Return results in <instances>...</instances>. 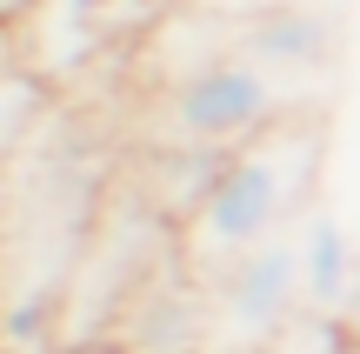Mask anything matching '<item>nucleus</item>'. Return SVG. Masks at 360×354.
<instances>
[{"label": "nucleus", "instance_id": "1", "mask_svg": "<svg viewBox=\"0 0 360 354\" xmlns=\"http://www.w3.org/2000/svg\"><path fill=\"white\" fill-rule=\"evenodd\" d=\"M314 174V141H287V134H260V141L233 147L227 174L214 181V194L200 201V214L187 221V248L193 261H240L260 241H274L294 214V201L307 194Z\"/></svg>", "mask_w": 360, "mask_h": 354}, {"label": "nucleus", "instance_id": "2", "mask_svg": "<svg viewBox=\"0 0 360 354\" xmlns=\"http://www.w3.org/2000/svg\"><path fill=\"white\" fill-rule=\"evenodd\" d=\"M281 120V80L260 61H200L167 94V134L193 147H247Z\"/></svg>", "mask_w": 360, "mask_h": 354}, {"label": "nucleus", "instance_id": "3", "mask_svg": "<svg viewBox=\"0 0 360 354\" xmlns=\"http://www.w3.org/2000/svg\"><path fill=\"white\" fill-rule=\"evenodd\" d=\"M214 301H220V321H227V334H240V341H267V334H281V328H287V315L307 301L300 241L274 234V241H260L254 254L227 261V267L214 274Z\"/></svg>", "mask_w": 360, "mask_h": 354}, {"label": "nucleus", "instance_id": "4", "mask_svg": "<svg viewBox=\"0 0 360 354\" xmlns=\"http://www.w3.org/2000/svg\"><path fill=\"white\" fill-rule=\"evenodd\" d=\"M207 341V301L193 281L154 274L141 281L127 321H120V354H200Z\"/></svg>", "mask_w": 360, "mask_h": 354}, {"label": "nucleus", "instance_id": "5", "mask_svg": "<svg viewBox=\"0 0 360 354\" xmlns=\"http://www.w3.org/2000/svg\"><path fill=\"white\" fill-rule=\"evenodd\" d=\"M240 53H247V61H260L274 80H307V74H321L327 53H334V27H327V13H314V7L267 0V7L247 20Z\"/></svg>", "mask_w": 360, "mask_h": 354}, {"label": "nucleus", "instance_id": "6", "mask_svg": "<svg viewBox=\"0 0 360 354\" xmlns=\"http://www.w3.org/2000/svg\"><path fill=\"white\" fill-rule=\"evenodd\" d=\"M300 274H307V308L314 315H347L360 261H354L347 227L334 214H307V227H300Z\"/></svg>", "mask_w": 360, "mask_h": 354}, {"label": "nucleus", "instance_id": "7", "mask_svg": "<svg viewBox=\"0 0 360 354\" xmlns=\"http://www.w3.org/2000/svg\"><path fill=\"white\" fill-rule=\"evenodd\" d=\"M53 321H60V288H34V294L13 301L7 341H13V348H40V341H53Z\"/></svg>", "mask_w": 360, "mask_h": 354}, {"label": "nucleus", "instance_id": "8", "mask_svg": "<svg viewBox=\"0 0 360 354\" xmlns=\"http://www.w3.org/2000/svg\"><path fill=\"white\" fill-rule=\"evenodd\" d=\"M47 7V20H53V34L67 40V53H87L94 47V34H101V20H107V7L114 0H40Z\"/></svg>", "mask_w": 360, "mask_h": 354}, {"label": "nucleus", "instance_id": "9", "mask_svg": "<svg viewBox=\"0 0 360 354\" xmlns=\"http://www.w3.org/2000/svg\"><path fill=\"white\" fill-rule=\"evenodd\" d=\"M0 7H7V20H27V13H34L40 0H0Z\"/></svg>", "mask_w": 360, "mask_h": 354}, {"label": "nucleus", "instance_id": "10", "mask_svg": "<svg viewBox=\"0 0 360 354\" xmlns=\"http://www.w3.org/2000/svg\"><path fill=\"white\" fill-rule=\"evenodd\" d=\"M74 354H120V348H74Z\"/></svg>", "mask_w": 360, "mask_h": 354}, {"label": "nucleus", "instance_id": "11", "mask_svg": "<svg viewBox=\"0 0 360 354\" xmlns=\"http://www.w3.org/2000/svg\"><path fill=\"white\" fill-rule=\"evenodd\" d=\"M340 354H360V341H354V348H340Z\"/></svg>", "mask_w": 360, "mask_h": 354}, {"label": "nucleus", "instance_id": "12", "mask_svg": "<svg viewBox=\"0 0 360 354\" xmlns=\"http://www.w3.org/2000/svg\"><path fill=\"white\" fill-rule=\"evenodd\" d=\"M354 47H360V27H354Z\"/></svg>", "mask_w": 360, "mask_h": 354}]
</instances>
